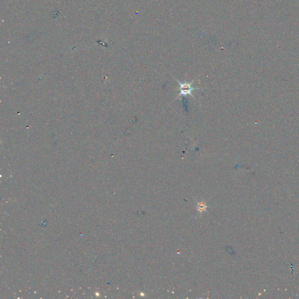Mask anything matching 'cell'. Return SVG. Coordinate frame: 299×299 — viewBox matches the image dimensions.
Wrapping results in <instances>:
<instances>
[{
	"label": "cell",
	"instance_id": "6da1fadb",
	"mask_svg": "<svg viewBox=\"0 0 299 299\" xmlns=\"http://www.w3.org/2000/svg\"><path fill=\"white\" fill-rule=\"evenodd\" d=\"M195 81V80H193L192 82L191 83L189 82H185V83H182L179 80H177V82L179 85V94L178 95V98L180 96H186L187 95H190L192 98H194V96H193L192 94V91L195 90H199V88H193L192 86V85L193 84Z\"/></svg>",
	"mask_w": 299,
	"mask_h": 299
},
{
	"label": "cell",
	"instance_id": "7a4b0ae2",
	"mask_svg": "<svg viewBox=\"0 0 299 299\" xmlns=\"http://www.w3.org/2000/svg\"><path fill=\"white\" fill-rule=\"evenodd\" d=\"M206 207H207V206H206L205 203H204L203 202H201V203H199L198 204V206H197V209H198V211L199 212L205 211Z\"/></svg>",
	"mask_w": 299,
	"mask_h": 299
}]
</instances>
